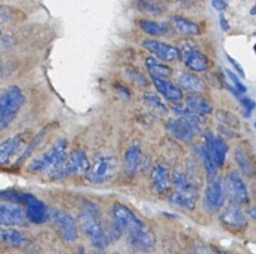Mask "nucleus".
<instances>
[{
  "label": "nucleus",
  "mask_w": 256,
  "mask_h": 254,
  "mask_svg": "<svg viewBox=\"0 0 256 254\" xmlns=\"http://www.w3.org/2000/svg\"><path fill=\"white\" fill-rule=\"evenodd\" d=\"M68 142L64 138L58 139L52 147L42 154L36 155L28 165V169L32 173H50L55 175L64 165L66 160Z\"/></svg>",
  "instance_id": "f257e3e1"
},
{
  "label": "nucleus",
  "mask_w": 256,
  "mask_h": 254,
  "mask_svg": "<svg viewBox=\"0 0 256 254\" xmlns=\"http://www.w3.org/2000/svg\"><path fill=\"white\" fill-rule=\"evenodd\" d=\"M78 223L84 234L92 240L98 248H105L109 245V235L102 228L99 217L92 209H84L78 215Z\"/></svg>",
  "instance_id": "f03ea898"
},
{
  "label": "nucleus",
  "mask_w": 256,
  "mask_h": 254,
  "mask_svg": "<svg viewBox=\"0 0 256 254\" xmlns=\"http://www.w3.org/2000/svg\"><path fill=\"white\" fill-rule=\"evenodd\" d=\"M25 104V95L16 85L6 88L0 94V129L8 127Z\"/></svg>",
  "instance_id": "7ed1b4c3"
},
{
  "label": "nucleus",
  "mask_w": 256,
  "mask_h": 254,
  "mask_svg": "<svg viewBox=\"0 0 256 254\" xmlns=\"http://www.w3.org/2000/svg\"><path fill=\"white\" fill-rule=\"evenodd\" d=\"M112 223H114L115 227L119 229L120 233H124L126 234L128 239H132L135 235L139 234L144 228H146L148 225H145L126 205L122 204V203H115L112 205Z\"/></svg>",
  "instance_id": "20e7f679"
},
{
  "label": "nucleus",
  "mask_w": 256,
  "mask_h": 254,
  "mask_svg": "<svg viewBox=\"0 0 256 254\" xmlns=\"http://www.w3.org/2000/svg\"><path fill=\"white\" fill-rule=\"evenodd\" d=\"M205 123L204 115L192 113L186 117H179L178 119H170L166 128L176 139L182 142H190L200 132L202 125Z\"/></svg>",
  "instance_id": "39448f33"
},
{
  "label": "nucleus",
  "mask_w": 256,
  "mask_h": 254,
  "mask_svg": "<svg viewBox=\"0 0 256 254\" xmlns=\"http://www.w3.org/2000/svg\"><path fill=\"white\" fill-rule=\"evenodd\" d=\"M118 170V163L115 157L109 154H102L94 160L92 165H90L89 169L86 170L88 182L92 184H104L114 178Z\"/></svg>",
  "instance_id": "423d86ee"
},
{
  "label": "nucleus",
  "mask_w": 256,
  "mask_h": 254,
  "mask_svg": "<svg viewBox=\"0 0 256 254\" xmlns=\"http://www.w3.org/2000/svg\"><path fill=\"white\" fill-rule=\"evenodd\" d=\"M49 220L62 240L72 243L78 239V225L69 213L60 209H49Z\"/></svg>",
  "instance_id": "0eeeda50"
},
{
  "label": "nucleus",
  "mask_w": 256,
  "mask_h": 254,
  "mask_svg": "<svg viewBox=\"0 0 256 254\" xmlns=\"http://www.w3.org/2000/svg\"><path fill=\"white\" fill-rule=\"evenodd\" d=\"M224 193L236 204H246L249 203L250 197L245 182L238 172H230L225 175Z\"/></svg>",
  "instance_id": "6e6552de"
},
{
  "label": "nucleus",
  "mask_w": 256,
  "mask_h": 254,
  "mask_svg": "<svg viewBox=\"0 0 256 254\" xmlns=\"http://www.w3.org/2000/svg\"><path fill=\"white\" fill-rule=\"evenodd\" d=\"M90 168V162L88 159V155L85 153L84 149H76L72 150L70 154L68 155L66 160H65L64 165H62V169L56 173L55 175H52L54 178H64L69 177V175H75L80 174V173H86V170Z\"/></svg>",
  "instance_id": "1a4fd4ad"
},
{
  "label": "nucleus",
  "mask_w": 256,
  "mask_h": 254,
  "mask_svg": "<svg viewBox=\"0 0 256 254\" xmlns=\"http://www.w3.org/2000/svg\"><path fill=\"white\" fill-rule=\"evenodd\" d=\"M25 205V214L29 222L42 224L49 219V208L42 200L29 193L20 194V202Z\"/></svg>",
  "instance_id": "9d476101"
},
{
  "label": "nucleus",
  "mask_w": 256,
  "mask_h": 254,
  "mask_svg": "<svg viewBox=\"0 0 256 254\" xmlns=\"http://www.w3.org/2000/svg\"><path fill=\"white\" fill-rule=\"evenodd\" d=\"M142 48L162 62H175L182 57L179 48L156 39H145L142 42Z\"/></svg>",
  "instance_id": "9b49d317"
},
{
  "label": "nucleus",
  "mask_w": 256,
  "mask_h": 254,
  "mask_svg": "<svg viewBox=\"0 0 256 254\" xmlns=\"http://www.w3.org/2000/svg\"><path fill=\"white\" fill-rule=\"evenodd\" d=\"M26 214L20 205L14 204V203H2L0 204V224L2 225L22 227L26 224Z\"/></svg>",
  "instance_id": "f8f14e48"
},
{
  "label": "nucleus",
  "mask_w": 256,
  "mask_h": 254,
  "mask_svg": "<svg viewBox=\"0 0 256 254\" xmlns=\"http://www.w3.org/2000/svg\"><path fill=\"white\" fill-rule=\"evenodd\" d=\"M202 144L205 145L208 153L210 154L212 159L214 160L215 165L218 168H222L224 165L225 159H226L228 149H229L225 140L222 139L220 137H216V135L208 134Z\"/></svg>",
  "instance_id": "ddd939ff"
},
{
  "label": "nucleus",
  "mask_w": 256,
  "mask_h": 254,
  "mask_svg": "<svg viewBox=\"0 0 256 254\" xmlns=\"http://www.w3.org/2000/svg\"><path fill=\"white\" fill-rule=\"evenodd\" d=\"M150 78H152L155 89L169 102L179 103L184 98V93H182V88L175 84V83H172V80H169V78L155 77V75H150Z\"/></svg>",
  "instance_id": "4468645a"
},
{
  "label": "nucleus",
  "mask_w": 256,
  "mask_h": 254,
  "mask_svg": "<svg viewBox=\"0 0 256 254\" xmlns=\"http://www.w3.org/2000/svg\"><path fill=\"white\" fill-rule=\"evenodd\" d=\"M225 193L222 183L218 178L209 180V185L205 192V205L212 212H216L224 205Z\"/></svg>",
  "instance_id": "2eb2a0df"
},
{
  "label": "nucleus",
  "mask_w": 256,
  "mask_h": 254,
  "mask_svg": "<svg viewBox=\"0 0 256 254\" xmlns=\"http://www.w3.org/2000/svg\"><path fill=\"white\" fill-rule=\"evenodd\" d=\"M182 62L188 69L195 73H202L209 68V58L196 48H185L182 53Z\"/></svg>",
  "instance_id": "dca6fc26"
},
{
  "label": "nucleus",
  "mask_w": 256,
  "mask_h": 254,
  "mask_svg": "<svg viewBox=\"0 0 256 254\" xmlns=\"http://www.w3.org/2000/svg\"><path fill=\"white\" fill-rule=\"evenodd\" d=\"M170 203L176 207L186 210H194L198 202L196 188H185V189H174L169 197Z\"/></svg>",
  "instance_id": "f3484780"
},
{
  "label": "nucleus",
  "mask_w": 256,
  "mask_h": 254,
  "mask_svg": "<svg viewBox=\"0 0 256 254\" xmlns=\"http://www.w3.org/2000/svg\"><path fill=\"white\" fill-rule=\"evenodd\" d=\"M220 220L222 224L232 229H242L248 224L246 217L236 204H230L225 207L220 214Z\"/></svg>",
  "instance_id": "a211bd4d"
},
{
  "label": "nucleus",
  "mask_w": 256,
  "mask_h": 254,
  "mask_svg": "<svg viewBox=\"0 0 256 254\" xmlns=\"http://www.w3.org/2000/svg\"><path fill=\"white\" fill-rule=\"evenodd\" d=\"M178 85L189 94H202L206 89L205 82L198 74L192 72H182L178 74Z\"/></svg>",
  "instance_id": "6ab92c4d"
},
{
  "label": "nucleus",
  "mask_w": 256,
  "mask_h": 254,
  "mask_svg": "<svg viewBox=\"0 0 256 254\" xmlns=\"http://www.w3.org/2000/svg\"><path fill=\"white\" fill-rule=\"evenodd\" d=\"M0 244H4L6 247L19 248L24 249L30 245L29 239L22 232L12 228L0 227Z\"/></svg>",
  "instance_id": "aec40b11"
},
{
  "label": "nucleus",
  "mask_w": 256,
  "mask_h": 254,
  "mask_svg": "<svg viewBox=\"0 0 256 254\" xmlns=\"http://www.w3.org/2000/svg\"><path fill=\"white\" fill-rule=\"evenodd\" d=\"M26 133H20V134L14 135V137L8 138L6 140L0 143V165L5 164L10 160L12 155L18 153V150L22 147V144L26 140Z\"/></svg>",
  "instance_id": "412c9836"
},
{
  "label": "nucleus",
  "mask_w": 256,
  "mask_h": 254,
  "mask_svg": "<svg viewBox=\"0 0 256 254\" xmlns=\"http://www.w3.org/2000/svg\"><path fill=\"white\" fill-rule=\"evenodd\" d=\"M170 22H172V25L175 29V32L182 35L192 37V35H199L200 32H202L196 23L192 22L188 18L182 17V15H172Z\"/></svg>",
  "instance_id": "4be33fe9"
},
{
  "label": "nucleus",
  "mask_w": 256,
  "mask_h": 254,
  "mask_svg": "<svg viewBox=\"0 0 256 254\" xmlns=\"http://www.w3.org/2000/svg\"><path fill=\"white\" fill-rule=\"evenodd\" d=\"M152 183L156 192L162 193L169 188L170 174L166 165L158 164L152 169Z\"/></svg>",
  "instance_id": "5701e85b"
},
{
  "label": "nucleus",
  "mask_w": 256,
  "mask_h": 254,
  "mask_svg": "<svg viewBox=\"0 0 256 254\" xmlns=\"http://www.w3.org/2000/svg\"><path fill=\"white\" fill-rule=\"evenodd\" d=\"M185 105L192 112L200 115H206L212 112V103L200 94H188V97L185 98Z\"/></svg>",
  "instance_id": "b1692460"
},
{
  "label": "nucleus",
  "mask_w": 256,
  "mask_h": 254,
  "mask_svg": "<svg viewBox=\"0 0 256 254\" xmlns=\"http://www.w3.org/2000/svg\"><path fill=\"white\" fill-rule=\"evenodd\" d=\"M140 29L146 34L152 35V37H162L170 32V25L164 22H156V20H148L142 19L138 23Z\"/></svg>",
  "instance_id": "393cba45"
},
{
  "label": "nucleus",
  "mask_w": 256,
  "mask_h": 254,
  "mask_svg": "<svg viewBox=\"0 0 256 254\" xmlns=\"http://www.w3.org/2000/svg\"><path fill=\"white\" fill-rule=\"evenodd\" d=\"M140 162H142V149L138 144L132 145L129 149L125 152L124 157V169L129 174H134L139 168Z\"/></svg>",
  "instance_id": "a878e982"
},
{
  "label": "nucleus",
  "mask_w": 256,
  "mask_h": 254,
  "mask_svg": "<svg viewBox=\"0 0 256 254\" xmlns=\"http://www.w3.org/2000/svg\"><path fill=\"white\" fill-rule=\"evenodd\" d=\"M146 67L149 69L150 75H155V77L170 78L172 74V68L162 64L156 58H146Z\"/></svg>",
  "instance_id": "bb28decb"
},
{
  "label": "nucleus",
  "mask_w": 256,
  "mask_h": 254,
  "mask_svg": "<svg viewBox=\"0 0 256 254\" xmlns=\"http://www.w3.org/2000/svg\"><path fill=\"white\" fill-rule=\"evenodd\" d=\"M235 160H236L238 165H239L240 169H242L245 174L246 175L254 174V165H252L249 155H248L244 150L242 149L235 150Z\"/></svg>",
  "instance_id": "cd10ccee"
},
{
  "label": "nucleus",
  "mask_w": 256,
  "mask_h": 254,
  "mask_svg": "<svg viewBox=\"0 0 256 254\" xmlns=\"http://www.w3.org/2000/svg\"><path fill=\"white\" fill-rule=\"evenodd\" d=\"M136 7L142 12L149 13V14H159L164 10V7L155 0H138Z\"/></svg>",
  "instance_id": "c85d7f7f"
},
{
  "label": "nucleus",
  "mask_w": 256,
  "mask_h": 254,
  "mask_svg": "<svg viewBox=\"0 0 256 254\" xmlns=\"http://www.w3.org/2000/svg\"><path fill=\"white\" fill-rule=\"evenodd\" d=\"M216 118L222 123V124L228 125V127L232 128V129H238L240 127V123L238 120V118L235 115H232V113L224 112V110H219L216 113Z\"/></svg>",
  "instance_id": "c756f323"
},
{
  "label": "nucleus",
  "mask_w": 256,
  "mask_h": 254,
  "mask_svg": "<svg viewBox=\"0 0 256 254\" xmlns=\"http://www.w3.org/2000/svg\"><path fill=\"white\" fill-rule=\"evenodd\" d=\"M144 100L148 103V104L152 105L155 109H160V110H162V112H165V110H166V107H165L164 103L162 102V99H160L158 95L152 94V93H145Z\"/></svg>",
  "instance_id": "7c9ffc66"
},
{
  "label": "nucleus",
  "mask_w": 256,
  "mask_h": 254,
  "mask_svg": "<svg viewBox=\"0 0 256 254\" xmlns=\"http://www.w3.org/2000/svg\"><path fill=\"white\" fill-rule=\"evenodd\" d=\"M225 73H226L228 77L230 78V80H232V84H234V88H235V89L238 90V92L242 93H242L246 92V87H245V85L242 84V82H240L239 77H238V75L235 74V73H232V70H230V69H226V70H225Z\"/></svg>",
  "instance_id": "2f4dec72"
},
{
  "label": "nucleus",
  "mask_w": 256,
  "mask_h": 254,
  "mask_svg": "<svg viewBox=\"0 0 256 254\" xmlns=\"http://www.w3.org/2000/svg\"><path fill=\"white\" fill-rule=\"evenodd\" d=\"M239 100H240V103H242V107H244V109H245V115H248V117H249V115L252 114V110L255 109L256 103H255L252 99H250V98L242 97V95H240Z\"/></svg>",
  "instance_id": "473e14b6"
},
{
  "label": "nucleus",
  "mask_w": 256,
  "mask_h": 254,
  "mask_svg": "<svg viewBox=\"0 0 256 254\" xmlns=\"http://www.w3.org/2000/svg\"><path fill=\"white\" fill-rule=\"evenodd\" d=\"M129 75H130V78H132V79L134 80V82L138 83V84L146 85V83H148L146 79H145L144 75H142L140 72H138V70H134V69H132V68H130V69H129Z\"/></svg>",
  "instance_id": "72a5a7b5"
},
{
  "label": "nucleus",
  "mask_w": 256,
  "mask_h": 254,
  "mask_svg": "<svg viewBox=\"0 0 256 254\" xmlns=\"http://www.w3.org/2000/svg\"><path fill=\"white\" fill-rule=\"evenodd\" d=\"M212 5L214 9H216L218 12H224L228 8V3L225 0H212Z\"/></svg>",
  "instance_id": "f704fd0d"
},
{
  "label": "nucleus",
  "mask_w": 256,
  "mask_h": 254,
  "mask_svg": "<svg viewBox=\"0 0 256 254\" xmlns=\"http://www.w3.org/2000/svg\"><path fill=\"white\" fill-rule=\"evenodd\" d=\"M226 58H228V60H229V62L232 63V67H234L235 69H236L238 72H239L240 74H242V77H244V75H245V74H244V69H242V65H240L239 63H238L236 60L234 59V58H232V57H230V55H226Z\"/></svg>",
  "instance_id": "c9c22d12"
},
{
  "label": "nucleus",
  "mask_w": 256,
  "mask_h": 254,
  "mask_svg": "<svg viewBox=\"0 0 256 254\" xmlns=\"http://www.w3.org/2000/svg\"><path fill=\"white\" fill-rule=\"evenodd\" d=\"M220 27H222V29L224 30V32H228V30L230 29V25L229 23H228L226 18L224 17V14L220 15Z\"/></svg>",
  "instance_id": "e433bc0d"
},
{
  "label": "nucleus",
  "mask_w": 256,
  "mask_h": 254,
  "mask_svg": "<svg viewBox=\"0 0 256 254\" xmlns=\"http://www.w3.org/2000/svg\"><path fill=\"white\" fill-rule=\"evenodd\" d=\"M248 214H249L250 217H252V219H254L256 222V205H255V207H252V208H249V209H248Z\"/></svg>",
  "instance_id": "4c0bfd02"
},
{
  "label": "nucleus",
  "mask_w": 256,
  "mask_h": 254,
  "mask_svg": "<svg viewBox=\"0 0 256 254\" xmlns=\"http://www.w3.org/2000/svg\"><path fill=\"white\" fill-rule=\"evenodd\" d=\"M76 254H85V250H84V248H82V247H80L79 249H78Z\"/></svg>",
  "instance_id": "58836bf2"
},
{
  "label": "nucleus",
  "mask_w": 256,
  "mask_h": 254,
  "mask_svg": "<svg viewBox=\"0 0 256 254\" xmlns=\"http://www.w3.org/2000/svg\"><path fill=\"white\" fill-rule=\"evenodd\" d=\"M252 15H255V14H256V5H255V7L252 8Z\"/></svg>",
  "instance_id": "ea45409f"
},
{
  "label": "nucleus",
  "mask_w": 256,
  "mask_h": 254,
  "mask_svg": "<svg viewBox=\"0 0 256 254\" xmlns=\"http://www.w3.org/2000/svg\"><path fill=\"white\" fill-rule=\"evenodd\" d=\"M92 254H104V253H100V252H92Z\"/></svg>",
  "instance_id": "a19ab883"
},
{
  "label": "nucleus",
  "mask_w": 256,
  "mask_h": 254,
  "mask_svg": "<svg viewBox=\"0 0 256 254\" xmlns=\"http://www.w3.org/2000/svg\"><path fill=\"white\" fill-rule=\"evenodd\" d=\"M219 254H226V253H224V252H219Z\"/></svg>",
  "instance_id": "79ce46f5"
},
{
  "label": "nucleus",
  "mask_w": 256,
  "mask_h": 254,
  "mask_svg": "<svg viewBox=\"0 0 256 254\" xmlns=\"http://www.w3.org/2000/svg\"><path fill=\"white\" fill-rule=\"evenodd\" d=\"M0 37H2V30H0Z\"/></svg>",
  "instance_id": "37998d69"
},
{
  "label": "nucleus",
  "mask_w": 256,
  "mask_h": 254,
  "mask_svg": "<svg viewBox=\"0 0 256 254\" xmlns=\"http://www.w3.org/2000/svg\"><path fill=\"white\" fill-rule=\"evenodd\" d=\"M255 53H256V44H255Z\"/></svg>",
  "instance_id": "c03bdc74"
},
{
  "label": "nucleus",
  "mask_w": 256,
  "mask_h": 254,
  "mask_svg": "<svg viewBox=\"0 0 256 254\" xmlns=\"http://www.w3.org/2000/svg\"><path fill=\"white\" fill-rule=\"evenodd\" d=\"M255 127H256V120H255Z\"/></svg>",
  "instance_id": "a18cd8bd"
}]
</instances>
